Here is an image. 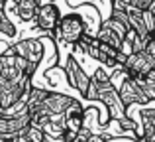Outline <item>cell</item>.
Here are the masks:
<instances>
[{
	"label": "cell",
	"instance_id": "1",
	"mask_svg": "<svg viewBox=\"0 0 155 142\" xmlns=\"http://www.w3.org/2000/svg\"><path fill=\"white\" fill-rule=\"evenodd\" d=\"M55 32L63 42L79 43L81 40H83V34H84V24H83V20H81V16L69 14V16H63V18L59 20V26H57Z\"/></svg>",
	"mask_w": 155,
	"mask_h": 142
},
{
	"label": "cell",
	"instance_id": "2",
	"mask_svg": "<svg viewBox=\"0 0 155 142\" xmlns=\"http://www.w3.org/2000/svg\"><path fill=\"white\" fill-rule=\"evenodd\" d=\"M83 126V111L77 103L65 111V123H63V142H75L77 134Z\"/></svg>",
	"mask_w": 155,
	"mask_h": 142
},
{
	"label": "cell",
	"instance_id": "3",
	"mask_svg": "<svg viewBox=\"0 0 155 142\" xmlns=\"http://www.w3.org/2000/svg\"><path fill=\"white\" fill-rule=\"evenodd\" d=\"M153 59L149 57L145 51H141V54H132L126 57V71H128V75H132L134 79H143L145 75H149V73L153 71Z\"/></svg>",
	"mask_w": 155,
	"mask_h": 142
},
{
	"label": "cell",
	"instance_id": "4",
	"mask_svg": "<svg viewBox=\"0 0 155 142\" xmlns=\"http://www.w3.org/2000/svg\"><path fill=\"white\" fill-rule=\"evenodd\" d=\"M14 50H16V54L22 55V57L34 67H38L39 59H41V55H43V47L38 40H24V42H18L14 46Z\"/></svg>",
	"mask_w": 155,
	"mask_h": 142
},
{
	"label": "cell",
	"instance_id": "5",
	"mask_svg": "<svg viewBox=\"0 0 155 142\" xmlns=\"http://www.w3.org/2000/svg\"><path fill=\"white\" fill-rule=\"evenodd\" d=\"M30 115H20V116H4L0 119V134H16L22 136L26 128L30 126Z\"/></svg>",
	"mask_w": 155,
	"mask_h": 142
},
{
	"label": "cell",
	"instance_id": "6",
	"mask_svg": "<svg viewBox=\"0 0 155 142\" xmlns=\"http://www.w3.org/2000/svg\"><path fill=\"white\" fill-rule=\"evenodd\" d=\"M59 10H57V6H53V4H43V6H39L38 10V16H35V22H38V28L39 30H57V26H59Z\"/></svg>",
	"mask_w": 155,
	"mask_h": 142
},
{
	"label": "cell",
	"instance_id": "7",
	"mask_svg": "<svg viewBox=\"0 0 155 142\" xmlns=\"http://www.w3.org/2000/svg\"><path fill=\"white\" fill-rule=\"evenodd\" d=\"M71 105H73V101L69 99V97L55 95V93H49V95H47V99L43 101V109H45L49 115H59V113L67 111Z\"/></svg>",
	"mask_w": 155,
	"mask_h": 142
},
{
	"label": "cell",
	"instance_id": "8",
	"mask_svg": "<svg viewBox=\"0 0 155 142\" xmlns=\"http://www.w3.org/2000/svg\"><path fill=\"white\" fill-rule=\"evenodd\" d=\"M98 59H102L106 65H116V63H126V57L120 54V50L108 46V43L98 42Z\"/></svg>",
	"mask_w": 155,
	"mask_h": 142
},
{
	"label": "cell",
	"instance_id": "9",
	"mask_svg": "<svg viewBox=\"0 0 155 142\" xmlns=\"http://www.w3.org/2000/svg\"><path fill=\"white\" fill-rule=\"evenodd\" d=\"M38 10H39V0H18V6H16V14L20 16V20L35 18Z\"/></svg>",
	"mask_w": 155,
	"mask_h": 142
},
{
	"label": "cell",
	"instance_id": "10",
	"mask_svg": "<svg viewBox=\"0 0 155 142\" xmlns=\"http://www.w3.org/2000/svg\"><path fill=\"white\" fill-rule=\"evenodd\" d=\"M20 138H22L24 142H43L45 132H43L41 128H38V126H28L26 132H24Z\"/></svg>",
	"mask_w": 155,
	"mask_h": 142
},
{
	"label": "cell",
	"instance_id": "11",
	"mask_svg": "<svg viewBox=\"0 0 155 142\" xmlns=\"http://www.w3.org/2000/svg\"><path fill=\"white\" fill-rule=\"evenodd\" d=\"M0 32H4V34H8V36H14V34H16L14 26H12L10 20L6 18V14H4L2 8H0Z\"/></svg>",
	"mask_w": 155,
	"mask_h": 142
},
{
	"label": "cell",
	"instance_id": "12",
	"mask_svg": "<svg viewBox=\"0 0 155 142\" xmlns=\"http://www.w3.org/2000/svg\"><path fill=\"white\" fill-rule=\"evenodd\" d=\"M145 54H147L149 57L155 61V38H151V40L145 42Z\"/></svg>",
	"mask_w": 155,
	"mask_h": 142
},
{
	"label": "cell",
	"instance_id": "13",
	"mask_svg": "<svg viewBox=\"0 0 155 142\" xmlns=\"http://www.w3.org/2000/svg\"><path fill=\"white\" fill-rule=\"evenodd\" d=\"M0 142H20V136H16V134H0Z\"/></svg>",
	"mask_w": 155,
	"mask_h": 142
},
{
	"label": "cell",
	"instance_id": "14",
	"mask_svg": "<svg viewBox=\"0 0 155 142\" xmlns=\"http://www.w3.org/2000/svg\"><path fill=\"white\" fill-rule=\"evenodd\" d=\"M128 6H134V0H116V8H128Z\"/></svg>",
	"mask_w": 155,
	"mask_h": 142
},
{
	"label": "cell",
	"instance_id": "15",
	"mask_svg": "<svg viewBox=\"0 0 155 142\" xmlns=\"http://www.w3.org/2000/svg\"><path fill=\"white\" fill-rule=\"evenodd\" d=\"M0 119H2V113H0Z\"/></svg>",
	"mask_w": 155,
	"mask_h": 142
}]
</instances>
